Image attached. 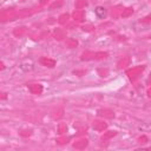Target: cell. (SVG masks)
<instances>
[{
    "mask_svg": "<svg viewBox=\"0 0 151 151\" xmlns=\"http://www.w3.org/2000/svg\"><path fill=\"white\" fill-rule=\"evenodd\" d=\"M94 14L97 15L98 19H104L106 17V8L103 6H97L94 8Z\"/></svg>",
    "mask_w": 151,
    "mask_h": 151,
    "instance_id": "7a4b0ae2",
    "label": "cell"
},
{
    "mask_svg": "<svg viewBox=\"0 0 151 151\" xmlns=\"http://www.w3.org/2000/svg\"><path fill=\"white\" fill-rule=\"evenodd\" d=\"M19 68L24 72H31L34 70V63L31 59H25L19 64Z\"/></svg>",
    "mask_w": 151,
    "mask_h": 151,
    "instance_id": "6da1fadb",
    "label": "cell"
}]
</instances>
